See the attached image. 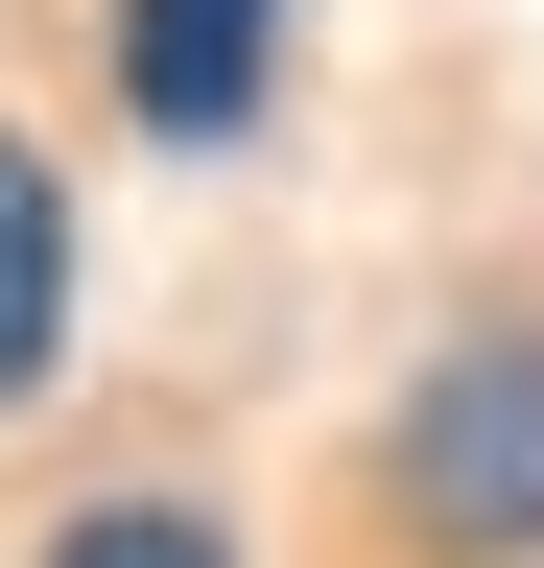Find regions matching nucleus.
<instances>
[{
	"label": "nucleus",
	"instance_id": "f257e3e1",
	"mask_svg": "<svg viewBox=\"0 0 544 568\" xmlns=\"http://www.w3.org/2000/svg\"><path fill=\"white\" fill-rule=\"evenodd\" d=\"M379 521L427 568H544V332H450L427 379L379 403Z\"/></svg>",
	"mask_w": 544,
	"mask_h": 568
},
{
	"label": "nucleus",
	"instance_id": "7ed1b4c3",
	"mask_svg": "<svg viewBox=\"0 0 544 568\" xmlns=\"http://www.w3.org/2000/svg\"><path fill=\"white\" fill-rule=\"evenodd\" d=\"M72 379V190H48V142L0 119V426Z\"/></svg>",
	"mask_w": 544,
	"mask_h": 568
},
{
	"label": "nucleus",
	"instance_id": "20e7f679",
	"mask_svg": "<svg viewBox=\"0 0 544 568\" xmlns=\"http://www.w3.org/2000/svg\"><path fill=\"white\" fill-rule=\"evenodd\" d=\"M48 568H237V545L189 521V497H72V521H48Z\"/></svg>",
	"mask_w": 544,
	"mask_h": 568
},
{
	"label": "nucleus",
	"instance_id": "f03ea898",
	"mask_svg": "<svg viewBox=\"0 0 544 568\" xmlns=\"http://www.w3.org/2000/svg\"><path fill=\"white\" fill-rule=\"evenodd\" d=\"M285 24L308 0H119V119L143 142H237L285 95Z\"/></svg>",
	"mask_w": 544,
	"mask_h": 568
}]
</instances>
